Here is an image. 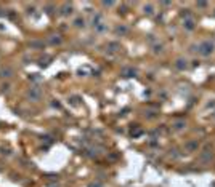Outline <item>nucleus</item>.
Here are the masks:
<instances>
[{"instance_id": "obj_1", "label": "nucleus", "mask_w": 215, "mask_h": 187, "mask_svg": "<svg viewBox=\"0 0 215 187\" xmlns=\"http://www.w3.org/2000/svg\"><path fill=\"white\" fill-rule=\"evenodd\" d=\"M213 48H215V45L210 40H204V42H201L199 45H197V51H199L202 56H210L213 53Z\"/></svg>"}, {"instance_id": "obj_2", "label": "nucleus", "mask_w": 215, "mask_h": 187, "mask_svg": "<svg viewBox=\"0 0 215 187\" xmlns=\"http://www.w3.org/2000/svg\"><path fill=\"white\" fill-rule=\"evenodd\" d=\"M27 96H29L31 101H39V99H40V96H42V91H40V88H39V87H32L29 90V93H27Z\"/></svg>"}, {"instance_id": "obj_3", "label": "nucleus", "mask_w": 215, "mask_h": 187, "mask_svg": "<svg viewBox=\"0 0 215 187\" xmlns=\"http://www.w3.org/2000/svg\"><path fill=\"white\" fill-rule=\"evenodd\" d=\"M183 27H185V31H194V27H196V22L193 18H186L183 21Z\"/></svg>"}, {"instance_id": "obj_4", "label": "nucleus", "mask_w": 215, "mask_h": 187, "mask_svg": "<svg viewBox=\"0 0 215 187\" xmlns=\"http://www.w3.org/2000/svg\"><path fill=\"white\" fill-rule=\"evenodd\" d=\"M175 67H177L178 71H185L186 67H188V61H186L185 58H178L177 62H175Z\"/></svg>"}, {"instance_id": "obj_5", "label": "nucleus", "mask_w": 215, "mask_h": 187, "mask_svg": "<svg viewBox=\"0 0 215 187\" xmlns=\"http://www.w3.org/2000/svg\"><path fill=\"white\" fill-rule=\"evenodd\" d=\"M11 75H13V71H11V67H2V69H0V77L2 78H10Z\"/></svg>"}, {"instance_id": "obj_6", "label": "nucleus", "mask_w": 215, "mask_h": 187, "mask_svg": "<svg viewBox=\"0 0 215 187\" xmlns=\"http://www.w3.org/2000/svg\"><path fill=\"white\" fill-rule=\"evenodd\" d=\"M71 13H72V5H67V3H64L63 10H61V15H63V16H69Z\"/></svg>"}, {"instance_id": "obj_7", "label": "nucleus", "mask_w": 215, "mask_h": 187, "mask_svg": "<svg viewBox=\"0 0 215 187\" xmlns=\"http://www.w3.org/2000/svg\"><path fill=\"white\" fill-rule=\"evenodd\" d=\"M197 146H199V144H197V141H191V143H188L185 147H186V149H188L189 152H194V150L197 149Z\"/></svg>"}, {"instance_id": "obj_8", "label": "nucleus", "mask_w": 215, "mask_h": 187, "mask_svg": "<svg viewBox=\"0 0 215 187\" xmlns=\"http://www.w3.org/2000/svg\"><path fill=\"white\" fill-rule=\"evenodd\" d=\"M128 32V27H125V26H117L116 27V34L117 35H124V34H127Z\"/></svg>"}, {"instance_id": "obj_9", "label": "nucleus", "mask_w": 215, "mask_h": 187, "mask_svg": "<svg viewBox=\"0 0 215 187\" xmlns=\"http://www.w3.org/2000/svg\"><path fill=\"white\" fill-rule=\"evenodd\" d=\"M185 126H186V123H185L183 120H178V122L173 123V128H175V130H183Z\"/></svg>"}, {"instance_id": "obj_10", "label": "nucleus", "mask_w": 215, "mask_h": 187, "mask_svg": "<svg viewBox=\"0 0 215 187\" xmlns=\"http://www.w3.org/2000/svg\"><path fill=\"white\" fill-rule=\"evenodd\" d=\"M74 26L76 27H84V26H85V19H84V18H77L74 21Z\"/></svg>"}, {"instance_id": "obj_11", "label": "nucleus", "mask_w": 215, "mask_h": 187, "mask_svg": "<svg viewBox=\"0 0 215 187\" xmlns=\"http://www.w3.org/2000/svg\"><path fill=\"white\" fill-rule=\"evenodd\" d=\"M53 38H50V42L52 43H60L61 42V38H60V35H52Z\"/></svg>"}, {"instance_id": "obj_12", "label": "nucleus", "mask_w": 215, "mask_h": 187, "mask_svg": "<svg viewBox=\"0 0 215 187\" xmlns=\"http://www.w3.org/2000/svg\"><path fill=\"white\" fill-rule=\"evenodd\" d=\"M145 13L152 15V5H148V7H145Z\"/></svg>"}, {"instance_id": "obj_13", "label": "nucleus", "mask_w": 215, "mask_h": 187, "mask_svg": "<svg viewBox=\"0 0 215 187\" xmlns=\"http://www.w3.org/2000/svg\"><path fill=\"white\" fill-rule=\"evenodd\" d=\"M157 51H162V45H161V43L154 47V53H157Z\"/></svg>"}]
</instances>
